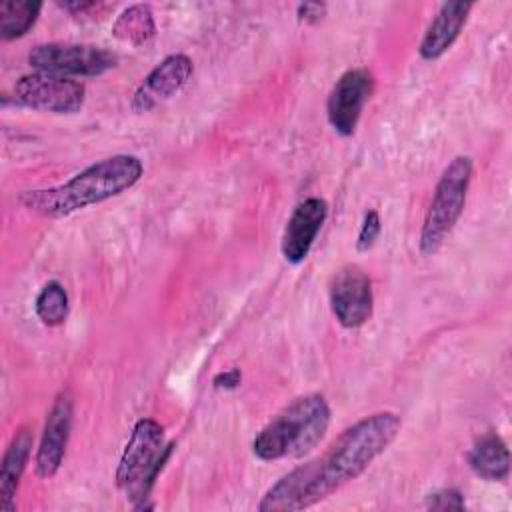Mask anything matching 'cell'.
Here are the masks:
<instances>
[{
    "instance_id": "cell-14",
    "label": "cell",
    "mask_w": 512,
    "mask_h": 512,
    "mask_svg": "<svg viewBox=\"0 0 512 512\" xmlns=\"http://www.w3.org/2000/svg\"><path fill=\"white\" fill-rule=\"evenodd\" d=\"M30 448H32V434L28 428H20L14 434L0 466V510L2 512H14L16 508V490H18L22 472L26 468Z\"/></svg>"
},
{
    "instance_id": "cell-22",
    "label": "cell",
    "mask_w": 512,
    "mask_h": 512,
    "mask_svg": "<svg viewBox=\"0 0 512 512\" xmlns=\"http://www.w3.org/2000/svg\"><path fill=\"white\" fill-rule=\"evenodd\" d=\"M324 12H326V6L320 2H306V4L298 6V18L302 22H310V24L318 22L324 16Z\"/></svg>"
},
{
    "instance_id": "cell-15",
    "label": "cell",
    "mask_w": 512,
    "mask_h": 512,
    "mask_svg": "<svg viewBox=\"0 0 512 512\" xmlns=\"http://www.w3.org/2000/svg\"><path fill=\"white\" fill-rule=\"evenodd\" d=\"M470 468L484 480H504L510 472V452L494 432L482 436L468 454Z\"/></svg>"
},
{
    "instance_id": "cell-3",
    "label": "cell",
    "mask_w": 512,
    "mask_h": 512,
    "mask_svg": "<svg viewBox=\"0 0 512 512\" xmlns=\"http://www.w3.org/2000/svg\"><path fill=\"white\" fill-rule=\"evenodd\" d=\"M328 426L330 406L324 396H300L256 434L252 452L260 460L300 458L322 442Z\"/></svg>"
},
{
    "instance_id": "cell-21",
    "label": "cell",
    "mask_w": 512,
    "mask_h": 512,
    "mask_svg": "<svg viewBox=\"0 0 512 512\" xmlns=\"http://www.w3.org/2000/svg\"><path fill=\"white\" fill-rule=\"evenodd\" d=\"M60 8H64L66 12L74 14V16H86L90 12H96L98 10H106L108 4H102V2H94V0H76V2H58Z\"/></svg>"
},
{
    "instance_id": "cell-1",
    "label": "cell",
    "mask_w": 512,
    "mask_h": 512,
    "mask_svg": "<svg viewBox=\"0 0 512 512\" xmlns=\"http://www.w3.org/2000/svg\"><path fill=\"white\" fill-rule=\"evenodd\" d=\"M402 420L396 412L370 414L346 428L330 448L294 468L268 488L258 510L296 512L310 508L358 478L398 436Z\"/></svg>"
},
{
    "instance_id": "cell-13",
    "label": "cell",
    "mask_w": 512,
    "mask_h": 512,
    "mask_svg": "<svg viewBox=\"0 0 512 512\" xmlns=\"http://www.w3.org/2000/svg\"><path fill=\"white\" fill-rule=\"evenodd\" d=\"M472 10L470 2H444L436 16L432 18L422 42H420V56L424 60L440 58L460 36L468 14Z\"/></svg>"
},
{
    "instance_id": "cell-17",
    "label": "cell",
    "mask_w": 512,
    "mask_h": 512,
    "mask_svg": "<svg viewBox=\"0 0 512 512\" xmlns=\"http://www.w3.org/2000/svg\"><path fill=\"white\" fill-rule=\"evenodd\" d=\"M42 10L40 2L8 0L0 4V36L2 40H16L24 36L36 22Z\"/></svg>"
},
{
    "instance_id": "cell-12",
    "label": "cell",
    "mask_w": 512,
    "mask_h": 512,
    "mask_svg": "<svg viewBox=\"0 0 512 512\" xmlns=\"http://www.w3.org/2000/svg\"><path fill=\"white\" fill-rule=\"evenodd\" d=\"M326 214H328L326 202L316 196L306 198L304 202H300L294 208V212L288 218V224L284 228V236H282V244H280L282 256L290 264H300L308 256V252L326 220Z\"/></svg>"
},
{
    "instance_id": "cell-6",
    "label": "cell",
    "mask_w": 512,
    "mask_h": 512,
    "mask_svg": "<svg viewBox=\"0 0 512 512\" xmlns=\"http://www.w3.org/2000/svg\"><path fill=\"white\" fill-rule=\"evenodd\" d=\"M28 62L40 72L60 76H98L116 66V54L90 44L50 42L28 54Z\"/></svg>"
},
{
    "instance_id": "cell-23",
    "label": "cell",
    "mask_w": 512,
    "mask_h": 512,
    "mask_svg": "<svg viewBox=\"0 0 512 512\" xmlns=\"http://www.w3.org/2000/svg\"><path fill=\"white\" fill-rule=\"evenodd\" d=\"M240 380H242V372H240L238 368H232V370H226V372L216 374L214 380H212V384H214L216 388L232 390V388H236V386L240 384Z\"/></svg>"
},
{
    "instance_id": "cell-4",
    "label": "cell",
    "mask_w": 512,
    "mask_h": 512,
    "mask_svg": "<svg viewBox=\"0 0 512 512\" xmlns=\"http://www.w3.org/2000/svg\"><path fill=\"white\" fill-rule=\"evenodd\" d=\"M172 452V444H164V428L142 418L134 424L130 440L122 452L116 470V484L130 500H144Z\"/></svg>"
},
{
    "instance_id": "cell-18",
    "label": "cell",
    "mask_w": 512,
    "mask_h": 512,
    "mask_svg": "<svg viewBox=\"0 0 512 512\" xmlns=\"http://www.w3.org/2000/svg\"><path fill=\"white\" fill-rule=\"evenodd\" d=\"M38 318L46 326H60L68 316V294L60 282H48L34 302Z\"/></svg>"
},
{
    "instance_id": "cell-2",
    "label": "cell",
    "mask_w": 512,
    "mask_h": 512,
    "mask_svg": "<svg viewBox=\"0 0 512 512\" xmlns=\"http://www.w3.org/2000/svg\"><path fill=\"white\" fill-rule=\"evenodd\" d=\"M142 172L144 166L140 158L116 154L84 168L60 186L26 190L18 196V202L34 214L60 218L118 196L132 188L140 180Z\"/></svg>"
},
{
    "instance_id": "cell-10",
    "label": "cell",
    "mask_w": 512,
    "mask_h": 512,
    "mask_svg": "<svg viewBox=\"0 0 512 512\" xmlns=\"http://www.w3.org/2000/svg\"><path fill=\"white\" fill-rule=\"evenodd\" d=\"M72 414H74L72 394L68 390H64L54 400V404L48 412V418H46V426H44L42 440H40L38 454H36L38 476L50 478L58 472V468L64 460L70 430H72Z\"/></svg>"
},
{
    "instance_id": "cell-5",
    "label": "cell",
    "mask_w": 512,
    "mask_h": 512,
    "mask_svg": "<svg viewBox=\"0 0 512 512\" xmlns=\"http://www.w3.org/2000/svg\"><path fill=\"white\" fill-rule=\"evenodd\" d=\"M470 178L472 160L468 156H456L444 168L420 230L418 246L422 254H434L442 246L446 236L452 232L454 224L458 222L464 210Z\"/></svg>"
},
{
    "instance_id": "cell-19",
    "label": "cell",
    "mask_w": 512,
    "mask_h": 512,
    "mask_svg": "<svg viewBox=\"0 0 512 512\" xmlns=\"http://www.w3.org/2000/svg\"><path fill=\"white\" fill-rule=\"evenodd\" d=\"M378 234H380V216H378L376 210H368L364 214V220H362V226H360V232H358L356 248L360 252H366L368 248L374 246Z\"/></svg>"
},
{
    "instance_id": "cell-16",
    "label": "cell",
    "mask_w": 512,
    "mask_h": 512,
    "mask_svg": "<svg viewBox=\"0 0 512 512\" xmlns=\"http://www.w3.org/2000/svg\"><path fill=\"white\" fill-rule=\"evenodd\" d=\"M112 34L120 42H128L132 46H142L156 34L154 14L148 4H134L128 6L114 22Z\"/></svg>"
},
{
    "instance_id": "cell-7",
    "label": "cell",
    "mask_w": 512,
    "mask_h": 512,
    "mask_svg": "<svg viewBox=\"0 0 512 512\" xmlns=\"http://www.w3.org/2000/svg\"><path fill=\"white\" fill-rule=\"evenodd\" d=\"M16 102L42 112L74 114L84 104V84L52 72H32L14 86Z\"/></svg>"
},
{
    "instance_id": "cell-20",
    "label": "cell",
    "mask_w": 512,
    "mask_h": 512,
    "mask_svg": "<svg viewBox=\"0 0 512 512\" xmlns=\"http://www.w3.org/2000/svg\"><path fill=\"white\" fill-rule=\"evenodd\" d=\"M426 506L432 510H462L464 498L458 490H440L428 496Z\"/></svg>"
},
{
    "instance_id": "cell-11",
    "label": "cell",
    "mask_w": 512,
    "mask_h": 512,
    "mask_svg": "<svg viewBox=\"0 0 512 512\" xmlns=\"http://www.w3.org/2000/svg\"><path fill=\"white\" fill-rule=\"evenodd\" d=\"M192 76V60L184 54H170L150 70L134 94L132 106L140 112L178 94Z\"/></svg>"
},
{
    "instance_id": "cell-9",
    "label": "cell",
    "mask_w": 512,
    "mask_h": 512,
    "mask_svg": "<svg viewBox=\"0 0 512 512\" xmlns=\"http://www.w3.org/2000/svg\"><path fill=\"white\" fill-rule=\"evenodd\" d=\"M372 88H374V78L364 68L348 70L336 80L328 96L326 112L332 128L338 134L342 136L354 134L362 108L372 94Z\"/></svg>"
},
{
    "instance_id": "cell-8",
    "label": "cell",
    "mask_w": 512,
    "mask_h": 512,
    "mask_svg": "<svg viewBox=\"0 0 512 512\" xmlns=\"http://www.w3.org/2000/svg\"><path fill=\"white\" fill-rule=\"evenodd\" d=\"M330 306L344 328H358L372 316L370 278L354 264L340 268L330 284Z\"/></svg>"
}]
</instances>
